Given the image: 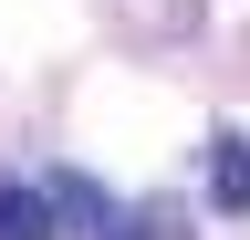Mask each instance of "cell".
Returning <instances> with one entry per match:
<instances>
[{
	"label": "cell",
	"instance_id": "cell-1",
	"mask_svg": "<svg viewBox=\"0 0 250 240\" xmlns=\"http://www.w3.org/2000/svg\"><path fill=\"white\" fill-rule=\"evenodd\" d=\"M208 209H219V219L250 209V136H229V126L208 136Z\"/></svg>",
	"mask_w": 250,
	"mask_h": 240
},
{
	"label": "cell",
	"instance_id": "cell-2",
	"mask_svg": "<svg viewBox=\"0 0 250 240\" xmlns=\"http://www.w3.org/2000/svg\"><path fill=\"white\" fill-rule=\"evenodd\" d=\"M42 198H52V219H62V230H115V219H104V188H94V177H73V167L42 177Z\"/></svg>",
	"mask_w": 250,
	"mask_h": 240
},
{
	"label": "cell",
	"instance_id": "cell-3",
	"mask_svg": "<svg viewBox=\"0 0 250 240\" xmlns=\"http://www.w3.org/2000/svg\"><path fill=\"white\" fill-rule=\"evenodd\" d=\"M62 219H52V198L42 188H21V177H0V240H52Z\"/></svg>",
	"mask_w": 250,
	"mask_h": 240
}]
</instances>
